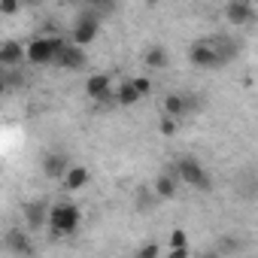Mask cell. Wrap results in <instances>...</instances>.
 Returning <instances> with one entry per match:
<instances>
[{"mask_svg": "<svg viewBox=\"0 0 258 258\" xmlns=\"http://www.w3.org/2000/svg\"><path fill=\"white\" fill-rule=\"evenodd\" d=\"M79 225H82V210L76 204L61 201V204L49 207V231L55 237H70L79 231Z\"/></svg>", "mask_w": 258, "mask_h": 258, "instance_id": "obj_1", "label": "cell"}, {"mask_svg": "<svg viewBox=\"0 0 258 258\" xmlns=\"http://www.w3.org/2000/svg\"><path fill=\"white\" fill-rule=\"evenodd\" d=\"M61 46H67L64 43V37H34V40H28V64H34V67H49V64H55V55H58V49Z\"/></svg>", "mask_w": 258, "mask_h": 258, "instance_id": "obj_2", "label": "cell"}, {"mask_svg": "<svg viewBox=\"0 0 258 258\" xmlns=\"http://www.w3.org/2000/svg\"><path fill=\"white\" fill-rule=\"evenodd\" d=\"M176 176H179V182H185V185H191V188H198V191H210V188H213L210 173H207L204 164L195 161V158H179V161H176Z\"/></svg>", "mask_w": 258, "mask_h": 258, "instance_id": "obj_3", "label": "cell"}, {"mask_svg": "<svg viewBox=\"0 0 258 258\" xmlns=\"http://www.w3.org/2000/svg\"><path fill=\"white\" fill-rule=\"evenodd\" d=\"M97 34H100V19L94 16V13H85V16H79L76 22H73V31H70V40L76 43V46H91L94 40H97Z\"/></svg>", "mask_w": 258, "mask_h": 258, "instance_id": "obj_4", "label": "cell"}, {"mask_svg": "<svg viewBox=\"0 0 258 258\" xmlns=\"http://www.w3.org/2000/svg\"><path fill=\"white\" fill-rule=\"evenodd\" d=\"M188 61H191L195 67H201V70H216V67H225L210 37H207V40H198V43L188 49Z\"/></svg>", "mask_w": 258, "mask_h": 258, "instance_id": "obj_5", "label": "cell"}, {"mask_svg": "<svg viewBox=\"0 0 258 258\" xmlns=\"http://www.w3.org/2000/svg\"><path fill=\"white\" fill-rule=\"evenodd\" d=\"M88 64V55H85V46H76V43H67V46H61L58 49V55H55V67L58 70H82Z\"/></svg>", "mask_w": 258, "mask_h": 258, "instance_id": "obj_6", "label": "cell"}, {"mask_svg": "<svg viewBox=\"0 0 258 258\" xmlns=\"http://www.w3.org/2000/svg\"><path fill=\"white\" fill-rule=\"evenodd\" d=\"M85 94H88L91 100H97V103L115 100V85H112V79H109L106 73H91V76L85 79Z\"/></svg>", "mask_w": 258, "mask_h": 258, "instance_id": "obj_7", "label": "cell"}, {"mask_svg": "<svg viewBox=\"0 0 258 258\" xmlns=\"http://www.w3.org/2000/svg\"><path fill=\"white\" fill-rule=\"evenodd\" d=\"M198 109V100L191 94H179V91H170L164 97V115H173V118H182L188 112Z\"/></svg>", "mask_w": 258, "mask_h": 258, "instance_id": "obj_8", "label": "cell"}, {"mask_svg": "<svg viewBox=\"0 0 258 258\" xmlns=\"http://www.w3.org/2000/svg\"><path fill=\"white\" fill-rule=\"evenodd\" d=\"M70 158L64 155V152H46L43 155V173L49 176V179H64V173L70 170Z\"/></svg>", "mask_w": 258, "mask_h": 258, "instance_id": "obj_9", "label": "cell"}, {"mask_svg": "<svg viewBox=\"0 0 258 258\" xmlns=\"http://www.w3.org/2000/svg\"><path fill=\"white\" fill-rule=\"evenodd\" d=\"M225 19H228V25L243 28V25H249L255 19V10L246 4V0H231V4L225 7Z\"/></svg>", "mask_w": 258, "mask_h": 258, "instance_id": "obj_10", "label": "cell"}, {"mask_svg": "<svg viewBox=\"0 0 258 258\" xmlns=\"http://www.w3.org/2000/svg\"><path fill=\"white\" fill-rule=\"evenodd\" d=\"M28 61V46L19 43V40H7L0 46V64L4 67H16V64H25Z\"/></svg>", "mask_w": 258, "mask_h": 258, "instance_id": "obj_11", "label": "cell"}, {"mask_svg": "<svg viewBox=\"0 0 258 258\" xmlns=\"http://www.w3.org/2000/svg\"><path fill=\"white\" fill-rule=\"evenodd\" d=\"M88 179H91V173H88V167H82V164H70V170L64 173V188L67 191H79V188H85L88 185Z\"/></svg>", "mask_w": 258, "mask_h": 258, "instance_id": "obj_12", "label": "cell"}, {"mask_svg": "<svg viewBox=\"0 0 258 258\" xmlns=\"http://www.w3.org/2000/svg\"><path fill=\"white\" fill-rule=\"evenodd\" d=\"M176 182H179L176 173H158L155 182H152V188H155V195H158L161 201H170V198H176V188H179Z\"/></svg>", "mask_w": 258, "mask_h": 258, "instance_id": "obj_13", "label": "cell"}, {"mask_svg": "<svg viewBox=\"0 0 258 258\" xmlns=\"http://www.w3.org/2000/svg\"><path fill=\"white\" fill-rule=\"evenodd\" d=\"M210 40H213V46H216V52H219L222 64H231V61L237 58V52H240V43H237L234 37H210Z\"/></svg>", "mask_w": 258, "mask_h": 258, "instance_id": "obj_14", "label": "cell"}, {"mask_svg": "<svg viewBox=\"0 0 258 258\" xmlns=\"http://www.w3.org/2000/svg\"><path fill=\"white\" fill-rule=\"evenodd\" d=\"M143 64H146L149 70H164V67L170 64L167 49H164V46H149V49L143 52Z\"/></svg>", "mask_w": 258, "mask_h": 258, "instance_id": "obj_15", "label": "cell"}, {"mask_svg": "<svg viewBox=\"0 0 258 258\" xmlns=\"http://www.w3.org/2000/svg\"><path fill=\"white\" fill-rule=\"evenodd\" d=\"M140 97H143V94L137 91L134 79H131V82H121V85H115V103H121V106H134Z\"/></svg>", "mask_w": 258, "mask_h": 258, "instance_id": "obj_16", "label": "cell"}, {"mask_svg": "<svg viewBox=\"0 0 258 258\" xmlns=\"http://www.w3.org/2000/svg\"><path fill=\"white\" fill-rule=\"evenodd\" d=\"M25 222H28V228H43V225H49V210H43V204H28Z\"/></svg>", "mask_w": 258, "mask_h": 258, "instance_id": "obj_17", "label": "cell"}, {"mask_svg": "<svg viewBox=\"0 0 258 258\" xmlns=\"http://www.w3.org/2000/svg\"><path fill=\"white\" fill-rule=\"evenodd\" d=\"M7 252H13V255H34V246H31L28 237L13 231V234H7Z\"/></svg>", "mask_w": 258, "mask_h": 258, "instance_id": "obj_18", "label": "cell"}, {"mask_svg": "<svg viewBox=\"0 0 258 258\" xmlns=\"http://www.w3.org/2000/svg\"><path fill=\"white\" fill-rule=\"evenodd\" d=\"M155 201H161V198L155 195V188H149V191H146V188H140V191H137V207H140V213H149Z\"/></svg>", "mask_w": 258, "mask_h": 258, "instance_id": "obj_19", "label": "cell"}, {"mask_svg": "<svg viewBox=\"0 0 258 258\" xmlns=\"http://www.w3.org/2000/svg\"><path fill=\"white\" fill-rule=\"evenodd\" d=\"M25 4L22 0H0V16H16Z\"/></svg>", "mask_w": 258, "mask_h": 258, "instance_id": "obj_20", "label": "cell"}, {"mask_svg": "<svg viewBox=\"0 0 258 258\" xmlns=\"http://www.w3.org/2000/svg\"><path fill=\"white\" fill-rule=\"evenodd\" d=\"M170 249H188V237H185L182 228H176V231L170 234Z\"/></svg>", "mask_w": 258, "mask_h": 258, "instance_id": "obj_21", "label": "cell"}, {"mask_svg": "<svg viewBox=\"0 0 258 258\" xmlns=\"http://www.w3.org/2000/svg\"><path fill=\"white\" fill-rule=\"evenodd\" d=\"M158 131H161L164 137H173V134H176V118H173V115H164L161 124H158Z\"/></svg>", "mask_w": 258, "mask_h": 258, "instance_id": "obj_22", "label": "cell"}, {"mask_svg": "<svg viewBox=\"0 0 258 258\" xmlns=\"http://www.w3.org/2000/svg\"><path fill=\"white\" fill-rule=\"evenodd\" d=\"M134 85H137V91H140L143 97L152 91V79H146V76H137V79H134Z\"/></svg>", "mask_w": 258, "mask_h": 258, "instance_id": "obj_23", "label": "cell"}, {"mask_svg": "<svg viewBox=\"0 0 258 258\" xmlns=\"http://www.w3.org/2000/svg\"><path fill=\"white\" fill-rule=\"evenodd\" d=\"M140 255H143V258H155V255H161V246H143Z\"/></svg>", "mask_w": 258, "mask_h": 258, "instance_id": "obj_24", "label": "cell"}, {"mask_svg": "<svg viewBox=\"0 0 258 258\" xmlns=\"http://www.w3.org/2000/svg\"><path fill=\"white\" fill-rule=\"evenodd\" d=\"M88 7H94V10H106L109 7V0H85Z\"/></svg>", "mask_w": 258, "mask_h": 258, "instance_id": "obj_25", "label": "cell"}, {"mask_svg": "<svg viewBox=\"0 0 258 258\" xmlns=\"http://www.w3.org/2000/svg\"><path fill=\"white\" fill-rule=\"evenodd\" d=\"M167 255H170V258H185L188 249H167Z\"/></svg>", "mask_w": 258, "mask_h": 258, "instance_id": "obj_26", "label": "cell"}, {"mask_svg": "<svg viewBox=\"0 0 258 258\" xmlns=\"http://www.w3.org/2000/svg\"><path fill=\"white\" fill-rule=\"evenodd\" d=\"M22 4H25V7H43L46 0H22Z\"/></svg>", "mask_w": 258, "mask_h": 258, "instance_id": "obj_27", "label": "cell"}, {"mask_svg": "<svg viewBox=\"0 0 258 258\" xmlns=\"http://www.w3.org/2000/svg\"><path fill=\"white\" fill-rule=\"evenodd\" d=\"M255 19H258V4H255Z\"/></svg>", "mask_w": 258, "mask_h": 258, "instance_id": "obj_28", "label": "cell"}, {"mask_svg": "<svg viewBox=\"0 0 258 258\" xmlns=\"http://www.w3.org/2000/svg\"><path fill=\"white\" fill-rule=\"evenodd\" d=\"M255 4H258V0H255Z\"/></svg>", "mask_w": 258, "mask_h": 258, "instance_id": "obj_29", "label": "cell"}]
</instances>
